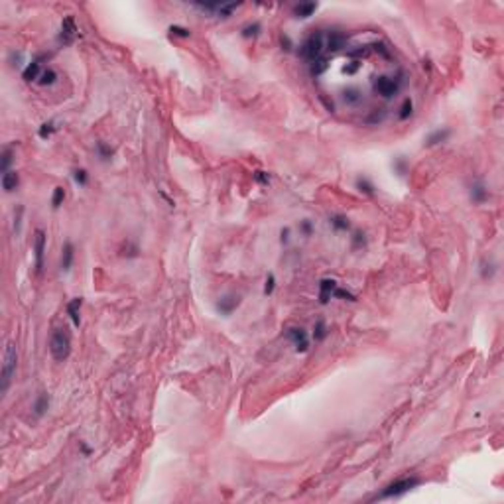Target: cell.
Segmentation results:
<instances>
[{
    "mask_svg": "<svg viewBox=\"0 0 504 504\" xmlns=\"http://www.w3.org/2000/svg\"><path fill=\"white\" fill-rule=\"evenodd\" d=\"M406 85V73L398 69L396 73H388V75H378L374 81H372V91L382 97L384 100H390L394 98L396 95H400V91L404 89Z\"/></svg>",
    "mask_w": 504,
    "mask_h": 504,
    "instance_id": "1",
    "label": "cell"
},
{
    "mask_svg": "<svg viewBox=\"0 0 504 504\" xmlns=\"http://www.w3.org/2000/svg\"><path fill=\"white\" fill-rule=\"evenodd\" d=\"M299 56L304 58L310 65L315 63L317 59L325 58V32L323 30H313L299 47Z\"/></svg>",
    "mask_w": 504,
    "mask_h": 504,
    "instance_id": "2",
    "label": "cell"
},
{
    "mask_svg": "<svg viewBox=\"0 0 504 504\" xmlns=\"http://www.w3.org/2000/svg\"><path fill=\"white\" fill-rule=\"evenodd\" d=\"M49 352L56 363H63L69 359L71 355V335L65 327H58L52 333V339H49Z\"/></svg>",
    "mask_w": 504,
    "mask_h": 504,
    "instance_id": "3",
    "label": "cell"
},
{
    "mask_svg": "<svg viewBox=\"0 0 504 504\" xmlns=\"http://www.w3.org/2000/svg\"><path fill=\"white\" fill-rule=\"evenodd\" d=\"M16 368H18V350H16V345L14 343H8L6 345V350H4V363H2V372H0V392L2 396L8 392L10 384H12V378L16 374Z\"/></svg>",
    "mask_w": 504,
    "mask_h": 504,
    "instance_id": "4",
    "label": "cell"
},
{
    "mask_svg": "<svg viewBox=\"0 0 504 504\" xmlns=\"http://www.w3.org/2000/svg\"><path fill=\"white\" fill-rule=\"evenodd\" d=\"M420 483H422V481H420L418 477H402V479H396V481H392L390 485H386V486L382 488V492H380L376 498H380V500H384V498H398V496H402V494L414 490Z\"/></svg>",
    "mask_w": 504,
    "mask_h": 504,
    "instance_id": "5",
    "label": "cell"
},
{
    "mask_svg": "<svg viewBox=\"0 0 504 504\" xmlns=\"http://www.w3.org/2000/svg\"><path fill=\"white\" fill-rule=\"evenodd\" d=\"M286 337H288V341H291L295 352H308L310 350L311 339H310V333L304 327H290L286 331Z\"/></svg>",
    "mask_w": 504,
    "mask_h": 504,
    "instance_id": "6",
    "label": "cell"
},
{
    "mask_svg": "<svg viewBox=\"0 0 504 504\" xmlns=\"http://www.w3.org/2000/svg\"><path fill=\"white\" fill-rule=\"evenodd\" d=\"M45 246H47V236H45V233L41 229H38L34 233V268H36V274H39L41 268H43Z\"/></svg>",
    "mask_w": 504,
    "mask_h": 504,
    "instance_id": "7",
    "label": "cell"
},
{
    "mask_svg": "<svg viewBox=\"0 0 504 504\" xmlns=\"http://www.w3.org/2000/svg\"><path fill=\"white\" fill-rule=\"evenodd\" d=\"M77 32H79V28L75 24V18L73 16H65L63 22H61V32H59L58 41L61 45H71L77 39Z\"/></svg>",
    "mask_w": 504,
    "mask_h": 504,
    "instance_id": "8",
    "label": "cell"
},
{
    "mask_svg": "<svg viewBox=\"0 0 504 504\" xmlns=\"http://www.w3.org/2000/svg\"><path fill=\"white\" fill-rule=\"evenodd\" d=\"M343 47H347V36L339 30H329L325 34V52L337 54Z\"/></svg>",
    "mask_w": 504,
    "mask_h": 504,
    "instance_id": "9",
    "label": "cell"
},
{
    "mask_svg": "<svg viewBox=\"0 0 504 504\" xmlns=\"http://www.w3.org/2000/svg\"><path fill=\"white\" fill-rule=\"evenodd\" d=\"M238 306H240V295H238V293H227V295L219 297V301H217V311H219L221 315L229 317V315H233V313L236 311Z\"/></svg>",
    "mask_w": 504,
    "mask_h": 504,
    "instance_id": "10",
    "label": "cell"
},
{
    "mask_svg": "<svg viewBox=\"0 0 504 504\" xmlns=\"http://www.w3.org/2000/svg\"><path fill=\"white\" fill-rule=\"evenodd\" d=\"M469 199L473 201L475 205H485L488 201V187L481 179H475L469 185Z\"/></svg>",
    "mask_w": 504,
    "mask_h": 504,
    "instance_id": "11",
    "label": "cell"
},
{
    "mask_svg": "<svg viewBox=\"0 0 504 504\" xmlns=\"http://www.w3.org/2000/svg\"><path fill=\"white\" fill-rule=\"evenodd\" d=\"M339 284L335 282V280H331V278H323L321 282H319V304L321 306H327L329 301L333 299V293H335V288H337Z\"/></svg>",
    "mask_w": 504,
    "mask_h": 504,
    "instance_id": "12",
    "label": "cell"
},
{
    "mask_svg": "<svg viewBox=\"0 0 504 504\" xmlns=\"http://www.w3.org/2000/svg\"><path fill=\"white\" fill-rule=\"evenodd\" d=\"M49 404H52V398H49V394H47V392H39L38 398L34 400V406H32L34 416H36V418H43V416L47 414V410H49Z\"/></svg>",
    "mask_w": 504,
    "mask_h": 504,
    "instance_id": "13",
    "label": "cell"
},
{
    "mask_svg": "<svg viewBox=\"0 0 504 504\" xmlns=\"http://www.w3.org/2000/svg\"><path fill=\"white\" fill-rule=\"evenodd\" d=\"M449 136H451V130L449 128H437V130H433L427 138H426V146L427 148H433V146H439V144H443V142H447L449 140Z\"/></svg>",
    "mask_w": 504,
    "mask_h": 504,
    "instance_id": "14",
    "label": "cell"
},
{
    "mask_svg": "<svg viewBox=\"0 0 504 504\" xmlns=\"http://www.w3.org/2000/svg\"><path fill=\"white\" fill-rule=\"evenodd\" d=\"M41 73H43V69H41L39 58H38V59H34L32 63H28V65H26V69L22 71V77H24V81L32 83V81H38V79L41 77Z\"/></svg>",
    "mask_w": 504,
    "mask_h": 504,
    "instance_id": "15",
    "label": "cell"
},
{
    "mask_svg": "<svg viewBox=\"0 0 504 504\" xmlns=\"http://www.w3.org/2000/svg\"><path fill=\"white\" fill-rule=\"evenodd\" d=\"M73 260H75V246H73V242H65L63 250H61V270L69 272L73 266Z\"/></svg>",
    "mask_w": 504,
    "mask_h": 504,
    "instance_id": "16",
    "label": "cell"
},
{
    "mask_svg": "<svg viewBox=\"0 0 504 504\" xmlns=\"http://www.w3.org/2000/svg\"><path fill=\"white\" fill-rule=\"evenodd\" d=\"M81 306H83V299L81 297H73L69 304H67V313H69V319L75 327L81 325Z\"/></svg>",
    "mask_w": 504,
    "mask_h": 504,
    "instance_id": "17",
    "label": "cell"
},
{
    "mask_svg": "<svg viewBox=\"0 0 504 504\" xmlns=\"http://www.w3.org/2000/svg\"><path fill=\"white\" fill-rule=\"evenodd\" d=\"M2 189L6 191V193H12V191H16L18 189V185H20V175H18V172L16 170H10V172H6V174H2Z\"/></svg>",
    "mask_w": 504,
    "mask_h": 504,
    "instance_id": "18",
    "label": "cell"
},
{
    "mask_svg": "<svg viewBox=\"0 0 504 504\" xmlns=\"http://www.w3.org/2000/svg\"><path fill=\"white\" fill-rule=\"evenodd\" d=\"M361 98H363V91H361L359 87H347V89L343 91V100H345V105H347V107H355V105H359V103H361Z\"/></svg>",
    "mask_w": 504,
    "mask_h": 504,
    "instance_id": "19",
    "label": "cell"
},
{
    "mask_svg": "<svg viewBox=\"0 0 504 504\" xmlns=\"http://www.w3.org/2000/svg\"><path fill=\"white\" fill-rule=\"evenodd\" d=\"M329 225H331V229L335 233H349L350 231V221L345 215H331L329 217Z\"/></svg>",
    "mask_w": 504,
    "mask_h": 504,
    "instance_id": "20",
    "label": "cell"
},
{
    "mask_svg": "<svg viewBox=\"0 0 504 504\" xmlns=\"http://www.w3.org/2000/svg\"><path fill=\"white\" fill-rule=\"evenodd\" d=\"M58 79H59L58 71L52 69V67H47V69H43V73H41V77L38 79V83H39L41 87H52V85L58 83Z\"/></svg>",
    "mask_w": 504,
    "mask_h": 504,
    "instance_id": "21",
    "label": "cell"
},
{
    "mask_svg": "<svg viewBox=\"0 0 504 504\" xmlns=\"http://www.w3.org/2000/svg\"><path fill=\"white\" fill-rule=\"evenodd\" d=\"M315 10H317V4H313V2H308V4H297V6H293V16L304 20V18H310Z\"/></svg>",
    "mask_w": 504,
    "mask_h": 504,
    "instance_id": "22",
    "label": "cell"
},
{
    "mask_svg": "<svg viewBox=\"0 0 504 504\" xmlns=\"http://www.w3.org/2000/svg\"><path fill=\"white\" fill-rule=\"evenodd\" d=\"M355 187L363 193V195H374L376 193V185L368 179V177H357V181H355Z\"/></svg>",
    "mask_w": 504,
    "mask_h": 504,
    "instance_id": "23",
    "label": "cell"
},
{
    "mask_svg": "<svg viewBox=\"0 0 504 504\" xmlns=\"http://www.w3.org/2000/svg\"><path fill=\"white\" fill-rule=\"evenodd\" d=\"M95 152H97V156L103 160V162H109V160L113 158V154H115V150H113L107 142H97V144H95Z\"/></svg>",
    "mask_w": 504,
    "mask_h": 504,
    "instance_id": "24",
    "label": "cell"
},
{
    "mask_svg": "<svg viewBox=\"0 0 504 504\" xmlns=\"http://www.w3.org/2000/svg\"><path fill=\"white\" fill-rule=\"evenodd\" d=\"M412 113H414V100L408 97V98H404V103H402L400 109H398V118L400 120H408L412 116Z\"/></svg>",
    "mask_w": 504,
    "mask_h": 504,
    "instance_id": "25",
    "label": "cell"
},
{
    "mask_svg": "<svg viewBox=\"0 0 504 504\" xmlns=\"http://www.w3.org/2000/svg\"><path fill=\"white\" fill-rule=\"evenodd\" d=\"M496 270H498L496 262H492V260H485V262L481 264V278H483V280H488V282H490V280L494 278Z\"/></svg>",
    "mask_w": 504,
    "mask_h": 504,
    "instance_id": "26",
    "label": "cell"
},
{
    "mask_svg": "<svg viewBox=\"0 0 504 504\" xmlns=\"http://www.w3.org/2000/svg\"><path fill=\"white\" fill-rule=\"evenodd\" d=\"M392 170H394V174H398L400 177H404V175L410 172V164H408V160H406L404 156H400V158H396V160L392 162Z\"/></svg>",
    "mask_w": 504,
    "mask_h": 504,
    "instance_id": "27",
    "label": "cell"
},
{
    "mask_svg": "<svg viewBox=\"0 0 504 504\" xmlns=\"http://www.w3.org/2000/svg\"><path fill=\"white\" fill-rule=\"evenodd\" d=\"M58 130V126H56V120H47V122H43L39 128H38V136L41 138V140H47V138H52L54 136V132Z\"/></svg>",
    "mask_w": 504,
    "mask_h": 504,
    "instance_id": "28",
    "label": "cell"
},
{
    "mask_svg": "<svg viewBox=\"0 0 504 504\" xmlns=\"http://www.w3.org/2000/svg\"><path fill=\"white\" fill-rule=\"evenodd\" d=\"M313 341L315 343H321V341H325V337H327V325H325V321L323 319H317L315 321V325H313Z\"/></svg>",
    "mask_w": 504,
    "mask_h": 504,
    "instance_id": "29",
    "label": "cell"
},
{
    "mask_svg": "<svg viewBox=\"0 0 504 504\" xmlns=\"http://www.w3.org/2000/svg\"><path fill=\"white\" fill-rule=\"evenodd\" d=\"M350 246L355 248V250L365 248V246H367V234L361 233V231H355V233H352V236H350Z\"/></svg>",
    "mask_w": 504,
    "mask_h": 504,
    "instance_id": "30",
    "label": "cell"
},
{
    "mask_svg": "<svg viewBox=\"0 0 504 504\" xmlns=\"http://www.w3.org/2000/svg\"><path fill=\"white\" fill-rule=\"evenodd\" d=\"M63 201H65V189H63L61 185H58V187L54 189V195H52V205H54V209H59V207L63 205Z\"/></svg>",
    "mask_w": 504,
    "mask_h": 504,
    "instance_id": "31",
    "label": "cell"
},
{
    "mask_svg": "<svg viewBox=\"0 0 504 504\" xmlns=\"http://www.w3.org/2000/svg\"><path fill=\"white\" fill-rule=\"evenodd\" d=\"M12 148H4L2 150V162H0V170H2V174H6V172H10V164H12Z\"/></svg>",
    "mask_w": 504,
    "mask_h": 504,
    "instance_id": "32",
    "label": "cell"
},
{
    "mask_svg": "<svg viewBox=\"0 0 504 504\" xmlns=\"http://www.w3.org/2000/svg\"><path fill=\"white\" fill-rule=\"evenodd\" d=\"M73 181H75L79 187H85V185L89 183V174H87V170H83V168L73 170Z\"/></svg>",
    "mask_w": 504,
    "mask_h": 504,
    "instance_id": "33",
    "label": "cell"
},
{
    "mask_svg": "<svg viewBox=\"0 0 504 504\" xmlns=\"http://www.w3.org/2000/svg\"><path fill=\"white\" fill-rule=\"evenodd\" d=\"M260 32H262V26H260L258 22H254V24H248V26L242 30V36H244V38H256Z\"/></svg>",
    "mask_w": 504,
    "mask_h": 504,
    "instance_id": "34",
    "label": "cell"
},
{
    "mask_svg": "<svg viewBox=\"0 0 504 504\" xmlns=\"http://www.w3.org/2000/svg\"><path fill=\"white\" fill-rule=\"evenodd\" d=\"M274 290H276V276L274 274H268L266 276V282H264V295H272L274 293Z\"/></svg>",
    "mask_w": 504,
    "mask_h": 504,
    "instance_id": "35",
    "label": "cell"
},
{
    "mask_svg": "<svg viewBox=\"0 0 504 504\" xmlns=\"http://www.w3.org/2000/svg\"><path fill=\"white\" fill-rule=\"evenodd\" d=\"M170 34L175 36V38H183V39L191 36V32L187 28H181V26H170Z\"/></svg>",
    "mask_w": 504,
    "mask_h": 504,
    "instance_id": "36",
    "label": "cell"
},
{
    "mask_svg": "<svg viewBox=\"0 0 504 504\" xmlns=\"http://www.w3.org/2000/svg\"><path fill=\"white\" fill-rule=\"evenodd\" d=\"M299 231H301V234H304V236H311V233H313V223H311L310 219L301 221V223H299Z\"/></svg>",
    "mask_w": 504,
    "mask_h": 504,
    "instance_id": "37",
    "label": "cell"
},
{
    "mask_svg": "<svg viewBox=\"0 0 504 504\" xmlns=\"http://www.w3.org/2000/svg\"><path fill=\"white\" fill-rule=\"evenodd\" d=\"M254 179H256V183H260V185H268L270 183V175L266 174V172H254Z\"/></svg>",
    "mask_w": 504,
    "mask_h": 504,
    "instance_id": "38",
    "label": "cell"
},
{
    "mask_svg": "<svg viewBox=\"0 0 504 504\" xmlns=\"http://www.w3.org/2000/svg\"><path fill=\"white\" fill-rule=\"evenodd\" d=\"M22 213H24V209L22 207H18V217H14V233L18 234L20 233V223H22Z\"/></svg>",
    "mask_w": 504,
    "mask_h": 504,
    "instance_id": "39",
    "label": "cell"
},
{
    "mask_svg": "<svg viewBox=\"0 0 504 504\" xmlns=\"http://www.w3.org/2000/svg\"><path fill=\"white\" fill-rule=\"evenodd\" d=\"M79 449H81V453H83L85 457H89V455H91V447H89L85 441H79Z\"/></svg>",
    "mask_w": 504,
    "mask_h": 504,
    "instance_id": "40",
    "label": "cell"
},
{
    "mask_svg": "<svg viewBox=\"0 0 504 504\" xmlns=\"http://www.w3.org/2000/svg\"><path fill=\"white\" fill-rule=\"evenodd\" d=\"M280 240H282V244H288V242H290V229H284V231L280 233Z\"/></svg>",
    "mask_w": 504,
    "mask_h": 504,
    "instance_id": "41",
    "label": "cell"
}]
</instances>
